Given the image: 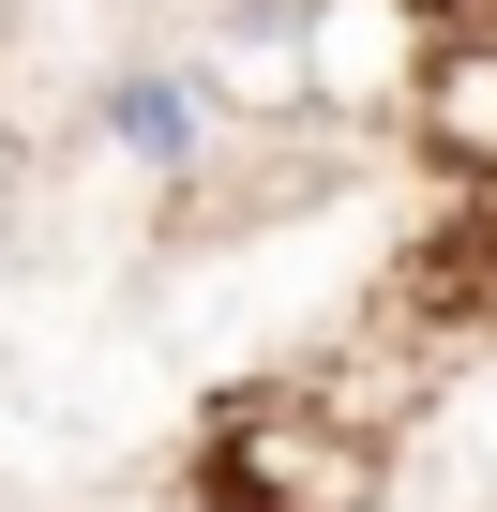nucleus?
<instances>
[{"instance_id":"1","label":"nucleus","mask_w":497,"mask_h":512,"mask_svg":"<svg viewBox=\"0 0 497 512\" xmlns=\"http://www.w3.org/2000/svg\"><path fill=\"white\" fill-rule=\"evenodd\" d=\"M181 61H196V91L226 121H302L317 106V0H226Z\"/></svg>"},{"instance_id":"2","label":"nucleus","mask_w":497,"mask_h":512,"mask_svg":"<svg viewBox=\"0 0 497 512\" xmlns=\"http://www.w3.org/2000/svg\"><path fill=\"white\" fill-rule=\"evenodd\" d=\"M422 16L407 0H317V106L332 121H377V106H422Z\"/></svg>"},{"instance_id":"3","label":"nucleus","mask_w":497,"mask_h":512,"mask_svg":"<svg viewBox=\"0 0 497 512\" xmlns=\"http://www.w3.org/2000/svg\"><path fill=\"white\" fill-rule=\"evenodd\" d=\"M91 121H106V151L136 166V181H196L211 166V91H196V61H121L106 91H91Z\"/></svg>"},{"instance_id":"4","label":"nucleus","mask_w":497,"mask_h":512,"mask_svg":"<svg viewBox=\"0 0 497 512\" xmlns=\"http://www.w3.org/2000/svg\"><path fill=\"white\" fill-rule=\"evenodd\" d=\"M422 151L437 166H497V31H437V61H422Z\"/></svg>"},{"instance_id":"5","label":"nucleus","mask_w":497,"mask_h":512,"mask_svg":"<svg viewBox=\"0 0 497 512\" xmlns=\"http://www.w3.org/2000/svg\"><path fill=\"white\" fill-rule=\"evenodd\" d=\"M0 211H16V136H0Z\"/></svg>"},{"instance_id":"6","label":"nucleus","mask_w":497,"mask_h":512,"mask_svg":"<svg viewBox=\"0 0 497 512\" xmlns=\"http://www.w3.org/2000/svg\"><path fill=\"white\" fill-rule=\"evenodd\" d=\"M482 31H497V0H482Z\"/></svg>"}]
</instances>
